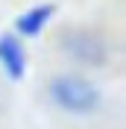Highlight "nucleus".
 <instances>
[{"label": "nucleus", "mask_w": 126, "mask_h": 129, "mask_svg": "<svg viewBox=\"0 0 126 129\" xmlns=\"http://www.w3.org/2000/svg\"><path fill=\"white\" fill-rule=\"evenodd\" d=\"M47 94L62 112L76 114V117L94 114L100 109V100H103L100 88L94 82L85 79V76H76V73H56L47 82Z\"/></svg>", "instance_id": "obj_1"}, {"label": "nucleus", "mask_w": 126, "mask_h": 129, "mask_svg": "<svg viewBox=\"0 0 126 129\" xmlns=\"http://www.w3.org/2000/svg\"><path fill=\"white\" fill-rule=\"evenodd\" d=\"M59 47L68 53L71 59L82 64H91V68H100L106 64L109 59V44L103 38L100 32L94 29H85V26H71V29H65L59 35Z\"/></svg>", "instance_id": "obj_2"}, {"label": "nucleus", "mask_w": 126, "mask_h": 129, "mask_svg": "<svg viewBox=\"0 0 126 129\" xmlns=\"http://www.w3.org/2000/svg\"><path fill=\"white\" fill-rule=\"evenodd\" d=\"M0 64L6 71L9 79H24L26 73V53H24V44L18 35L12 32H3L0 35Z\"/></svg>", "instance_id": "obj_3"}, {"label": "nucleus", "mask_w": 126, "mask_h": 129, "mask_svg": "<svg viewBox=\"0 0 126 129\" xmlns=\"http://www.w3.org/2000/svg\"><path fill=\"white\" fill-rule=\"evenodd\" d=\"M53 15H56V6H53V3H38V6H29L24 15H18L15 29L21 32V35H26V38H32V35H38V32L50 24V18H53Z\"/></svg>", "instance_id": "obj_4"}]
</instances>
